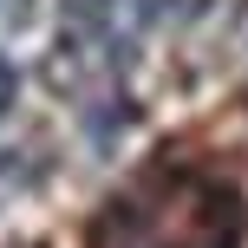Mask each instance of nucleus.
Segmentation results:
<instances>
[{"instance_id": "1", "label": "nucleus", "mask_w": 248, "mask_h": 248, "mask_svg": "<svg viewBox=\"0 0 248 248\" xmlns=\"http://www.w3.org/2000/svg\"><path fill=\"white\" fill-rule=\"evenodd\" d=\"M229 235H235L229 196L196 176H176L144 202H118L98 222L92 248H229Z\"/></svg>"}]
</instances>
